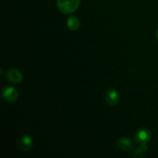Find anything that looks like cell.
<instances>
[{
    "mask_svg": "<svg viewBox=\"0 0 158 158\" xmlns=\"http://www.w3.org/2000/svg\"><path fill=\"white\" fill-rule=\"evenodd\" d=\"M58 9L62 13L71 14L79 8L80 0H56Z\"/></svg>",
    "mask_w": 158,
    "mask_h": 158,
    "instance_id": "6da1fadb",
    "label": "cell"
},
{
    "mask_svg": "<svg viewBox=\"0 0 158 158\" xmlns=\"http://www.w3.org/2000/svg\"><path fill=\"white\" fill-rule=\"evenodd\" d=\"M117 144L118 147L122 150V151H128L130 150H131L133 148V144L132 142L130 139L127 138V137H122L117 142Z\"/></svg>",
    "mask_w": 158,
    "mask_h": 158,
    "instance_id": "52a82bcc",
    "label": "cell"
},
{
    "mask_svg": "<svg viewBox=\"0 0 158 158\" xmlns=\"http://www.w3.org/2000/svg\"><path fill=\"white\" fill-rule=\"evenodd\" d=\"M157 39H158V29H157Z\"/></svg>",
    "mask_w": 158,
    "mask_h": 158,
    "instance_id": "30bf717a",
    "label": "cell"
},
{
    "mask_svg": "<svg viewBox=\"0 0 158 158\" xmlns=\"http://www.w3.org/2000/svg\"><path fill=\"white\" fill-rule=\"evenodd\" d=\"M135 139L140 144H147L151 140V133L148 129H140L136 133Z\"/></svg>",
    "mask_w": 158,
    "mask_h": 158,
    "instance_id": "3957f363",
    "label": "cell"
},
{
    "mask_svg": "<svg viewBox=\"0 0 158 158\" xmlns=\"http://www.w3.org/2000/svg\"><path fill=\"white\" fill-rule=\"evenodd\" d=\"M105 100L108 104L116 105L118 103L119 100H120L119 94L114 89H107L105 94Z\"/></svg>",
    "mask_w": 158,
    "mask_h": 158,
    "instance_id": "5b68a950",
    "label": "cell"
},
{
    "mask_svg": "<svg viewBox=\"0 0 158 158\" xmlns=\"http://www.w3.org/2000/svg\"><path fill=\"white\" fill-rule=\"evenodd\" d=\"M32 140L31 137L29 136H23L22 138L19 139L18 142V148L19 149L23 152L29 151L32 148Z\"/></svg>",
    "mask_w": 158,
    "mask_h": 158,
    "instance_id": "8992f818",
    "label": "cell"
},
{
    "mask_svg": "<svg viewBox=\"0 0 158 158\" xmlns=\"http://www.w3.org/2000/svg\"><path fill=\"white\" fill-rule=\"evenodd\" d=\"M2 97L4 99L5 101L7 103H15L19 97V94L17 92L16 89L12 86H8L6 89L3 90L2 94Z\"/></svg>",
    "mask_w": 158,
    "mask_h": 158,
    "instance_id": "7a4b0ae2",
    "label": "cell"
},
{
    "mask_svg": "<svg viewBox=\"0 0 158 158\" xmlns=\"http://www.w3.org/2000/svg\"><path fill=\"white\" fill-rule=\"evenodd\" d=\"M6 78L11 83L18 84V83H21L22 80H23V74L18 69H10L6 73Z\"/></svg>",
    "mask_w": 158,
    "mask_h": 158,
    "instance_id": "277c9868",
    "label": "cell"
},
{
    "mask_svg": "<svg viewBox=\"0 0 158 158\" xmlns=\"http://www.w3.org/2000/svg\"><path fill=\"white\" fill-rule=\"evenodd\" d=\"M67 26L70 30H77L80 26V22L76 16H69L67 19Z\"/></svg>",
    "mask_w": 158,
    "mask_h": 158,
    "instance_id": "ba28073f",
    "label": "cell"
},
{
    "mask_svg": "<svg viewBox=\"0 0 158 158\" xmlns=\"http://www.w3.org/2000/svg\"><path fill=\"white\" fill-rule=\"evenodd\" d=\"M147 149H148V147L146 144H140V148H137L135 151L134 155L137 156V157H141L143 153L147 151Z\"/></svg>",
    "mask_w": 158,
    "mask_h": 158,
    "instance_id": "9c48e42d",
    "label": "cell"
}]
</instances>
